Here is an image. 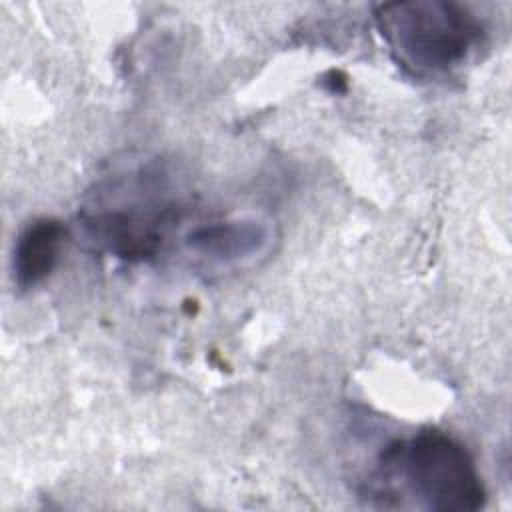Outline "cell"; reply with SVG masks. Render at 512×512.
Returning <instances> with one entry per match:
<instances>
[{
	"label": "cell",
	"instance_id": "4",
	"mask_svg": "<svg viewBox=\"0 0 512 512\" xmlns=\"http://www.w3.org/2000/svg\"><path fill=\"white\" fill-rule=\"evenodd\" d=\"M66 228L60 220H34L16 240L12 270L20 288H30L46 280L60 256Z\"/></svg>",
	"mask_w": 512,
	"mask_h": 512
},
{
	"label": "cell",
	"instance_id": "3",
	"mask_svg": "<svg viewBox=\"0 0 512 512\" xmlns=\"http://www.w3.org/2000/svg\"><path fill=\"white\" fill-rule=\"evenodd\" d=\"M270 242V228L258 220H226L200 226L186 238L188 248L216 264H232L260 254Z\"/></svg>",
	"mask_w": 512,
	"mask_h": 512
},
{
	"label": "cell",
	"instance_id": "2",
	"mask_svg": "<svg viewBox=\"0 0 512 512\" xmlns=\"http://www.w3.org/2000/svg\"><path fill=\"white\" fill-rule=\"evenodd\" d=\"M384 478L398 476L426 508L472 512L484 506L486 490L466 446L440 430H422L396 440L380 454Z\"/></svg>",
	"mask_w": 512,
	"mask_h": 512
},
{
	"label": "cell",
	"instance_id": "1",
	"mask_svg": "<svg viewBox=\"0 0 512 512\" xmlns=\"http://www.w3.org/2000/svg\"><path fill=\"white\" fill-rule=\"evenodd\" d=\"M374 16L394 58L418 76L448 74L486 44L482 20L458 2H388Z\"/></svg>",
	"mask_w": 512,
	"mask_h": 512
}]
</instances>
